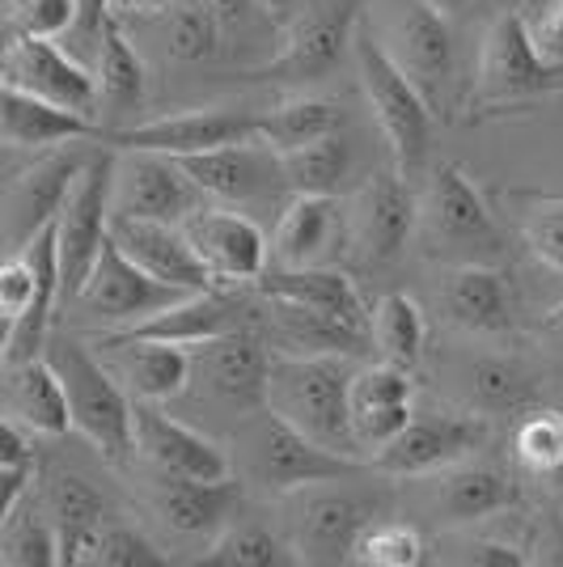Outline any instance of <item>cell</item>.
<instances>
[{
    "label": "cell",
    "instance_id": "cell-1",
    "mask_svg": "<svg viewBox=\"0 0 563 567\" xmlns=\"http://www.w3.org/2000/svg\"><path fill=\"white\" fill-rule=\"evenodd\" d=\"M352 373L335 352H272L267 411L335 453L360 457L352 427Z\"/></svg>",
    "mask_w": 563,
    "mask_h": 567
},
{
    "label": "cell",
    "instance_id": "cell-2",
    "mask_svg": "<svg viewBox=\"0 0 563 567\" xmlns=\"http://www.w3.org/2000/svg\"><path fill=\"white\" fill-rule=\"evenodd\" d=\"M43 355L55 364V373L64 378L72 427L106 462H127V453L136 450V402L123 394L115 373L81 339H69V334L51 339Z\"/></svg>",
    "mask_w": 563,
    "mask_h": 567
},
{
    "label": "cell",
    "instance_id": "cell-3",
    "mask_svg": "<svg viewBox=\"0 0 563 567\" xmlns=\"http://www.w3.org/2000/svg\"><path fill=\"white\" fill-rule=\"evenodd\" d=\"M60 301V237L55 220L13 250L0 267V313H4V369L25 364L48 348L51 309Z\"/></svg>",
    "mask_w": 563,
    "mask_h": 567
},
{
    "label": "cell",
    "instance_id": "cell-4",
    "mask_svg": "<svg viewBox=\"0 0 563 567\" xmlns=\"http://www.w3.org/2000/svg\"><path fill=\"white\" fill-rule=\"evenodd\" d=\"M356 69H360V85L373 106L377 127L395 153V166L416 178L428 162V144H432V111H428V94L402 72V64L377 43L369 30H356Z\"/></svg>",
    "mask_w": 563,
    "mask_h": 567
},
{
    "label": "cell",
    "instance_id": "cell-5",
    "mask_svg": "<svg viewBox=\"0 0 563 567\" xmlns=\"http://www.w3.org/2000/svg\"><path fill=\"white\" fill-rule=\"evenodd\" d=\"M242 450H246V474L272 496L309 492L318 483H339V478L360 471V457H348V453H335L318 441H309L306 432L284 424L267 406L255 411V420L246 424Z\"/></svg>",
    "mask_w": 563,
    "mask_h": 567
},
{
    "label": "cell",
    "instance_id": "cell-6",
    "mask_svg": "<svg viewBox=\"0 0 563 567\" xmlns=\"http://www.w3.org/2000/svg\"><path fill=\"white\" fill-rule=\"evenodd\" d=\"M420 229L432 255L453 262H488L500 255L504 234L495 225L483 190L467 178L462 166H437L420 195Z\"/></svg>",
    "mask_w": 563,
    "mask_h": 567
},
{
    "label": "cell",
    "instance_id": "cell-7",
    "mask_svg": "<svg viewBox=\"0 0 563 567\" xmlns=\"http://www.w3.org/2000/svg\"><path fill=\"white\" fill-rule=\"evenodd\" d=\"M360 4L365 0H318L301 18L280 30V51L267 55L263 64L246 69L250 81H293V85H314L339 69L344 51L356 43L360 25Z\"/></svg>",
    "mask_w": 563,
    "mask_h": 567
},
{
    "label": "cell",
    "instance_id": "cell-8",
    "mask_svg": "<svg viewBox=\"0 0 563 567\" xmlns=\"http://www.w3.org/2000/svg\"><path fill=\"white\" fill-rule=\"evenodd\" d=\"M115 162L119 148H106L85 162L81 178L72 183L64 208L55 216L60 237V297H76L90 280L98 255L111 237V195H115Z\"/></svg>",
    "mask_w": 563,
    "mask_h": 567
},
{
    "label": "cell",
    "instance_id": "cell-9",
    "mask_svg": "<svg viewBox=\"0 0 563 567\" xmlns=\"http://www.w3.org/2000/svg\"><path fill=\"white\" fill-rule=\"evenodd\" d=\"M183 297H187V288H174V284H162L157 276H149L141 262L123 255V246L115 237H106L94 271H90V280L81 284V292L72 297V306L81 309L85 318H94V322H111L119 331H127V327L162 313V309H170Z\"/></svg>",
    "mask_w": 563,
    "mask_h": 567
},
{
    "label": "cell",
    "instance_id": "cell-10",
    "mask_svg": "<svg viewBox=\"0 0 563 567\" xmlns=\"http://www.w3.org/2000/svg\"><path fill=\"white\" fill-rule=\"evenodd\" d=\"M563 90V64H551L521 13H500L483 39L479 55V102L483 106H504L534 94H555Z\"/></svg>",
    "mask_w": 563,
    "mask_h": 567
},
{
    "label": "cell",
    "instance_id": "cell-11",
    "mask_svg": "<svg viewBox=\"0 0 563 567\" xmlns=\"http://www.w3.org/2000/svg\"><path fill=\"white\" fill-rule=\"evenodd\" d=\"M204 190L195 187L178 157L165 153H132L119 148L115 162V195H111V213L115 216H141V220H170L183 225L199 204Z\"/></svg>",
    "mask_w": 563,
    "mask_h": 567
},
{
    "label": "cell",
    "instance_id": "cell-12",
    "mask_svg": "<svg viewBox=\"0 0 563 567\" xmlns=\"http://www.w3.org/2000/svg\"><path fill=\"white\" fill-rule=\"evenodd\" d=\"M258 136V115L246 111H225V106H204V111H178V115L149 118L106 132L102 144L132 148V153H165V157H195L225 144H242Z\"/></svg>",
    "mask_w": 563,
    "mask_h": 567
},
{
    "label": "cell",
    "instance_id": "cell-13",
    "mask_svg": "<svg viewBox=\"0 0 563 567\" xmlns=\"http://www.w3.org/2000/svg\"><path fill=\"white\" fill-rule=\"evenodd\" d=\"M348 220H352V246L365 259L395 262L420 225V199L407 187V174L399 166L377 169L356 187Z\"/></svg>",
    "mask_w": 563,
    "mask_h": 567
},
{
    "label": "cell",
    "instance_id": "cell-14",
    "mask_svg": "<svg viewBox=\"0 0 563 567\" xmlns=\"http://www.w3.org/2000/svg\"><path fill=\"white\" fill-rule=\"evenodd\" d=\"M386 51L402 64V72L437 97L453 72V34L446 9L437 0H390L386 13Z\"/></svg>",
    "mask_w": 563,
    "mask_h": 567
},
{
    "label": "cell",
    "instance_id": "cell-15",
    "mask_svg": "<svg viewBox=\"0 0 563 567\" xmlns=\"http://www.w3.org/2000/svg\"><path fill=\"white\" fill-rule=\"evenodd\" d=\"M4 85H22L30 94L60 102L76 115H98L102 94H98V72H90L81 60H72L55 39H30L13 34L4 48Z\"/></svg>",
    "mask_w": 563,
    "mask_h": 567
},
{
    "label": "cell",
    "instance_id": "cell-16",
    "mask_svg": "<svg viewBox=\"0 0 563 567\" xmlns=\"http://www.w3.org/2000/svg\"><path fill=\"white\" fill-rule=\"evenodd\" d=\"M348 246H352V220L339 195L293 190L272 237L276 267H330Z\"/></svg>",
    "mask_w": 563,
    "mask_h": 567
},
{
    "label": "cell",
    "instance_id": "cell-17",
    "mask_svg": "<svg viewBox=\"0 0 563 567\" xmlns=\"http://www.w3.org/2000/svg\"><path fill=\"white\" fill-rule=\"evenodd\" d=\"M488 441L483 415H458V411H437L428 420H411L390 445H381L373 457L377 471L386 474H432L458 466L462 457Z\"/></svg>",
    "mask_w": 563,
    "mask_h": 567
},
{
    "label": "cell",
    "instance_id": "cell-18",
    "mask_svg": "<svg viewBox=\"0 0 563 567\" xmlns=\"http://www.w3.org/2000/svg\"><path fill=\"white\" fill-rule=\"evenodd\" d=\"M136 450L178 478H234V457L221 450L212 436L195 432L191 424L174 420L162 402L136 399Z\"/></svg>",
    "mask_w": 563,
    "mask_h": 567
},
{
    "label": "cell",
    "instance_id": "cell-19",
    "mask_svg": "<svg viewBox=\"0 0 563 567\" xmlns=\"http://www.w3.org/2000/svg\"><path fill=\"white\" fill-rule=\"evenodd\" d=\"M183 229L216 284H255L267 271L272 246L250 216L234 208H195L183 220Z\"/></svg>",
    "mask_w": 563,
    "mask_h": 567
},
{
    "label": "cell",
    "instance_id": "cell-20",
    "mask_svg": "<svg viewBox=\"0 0 563 567\" xmlns=\"http://www.w3.org/2000/svg\"><path fill=\"white\" fill-rule=\"evenodd\" d=\"M178 162L195 178V187L212 199H225V204H255V199H267L284 183L280 153L258 136L212 148V153H195V157H178Z\"/></svg>",
    "mask_w": 563,
    "mask_h": 567
},
{
    "label": "cell",
    "instance_id": "cell-21",
    "mask_svg": "<svg viewBox=\"0 0 563 567\" xmlns=\"http://www.w3.org/2000/svg\"><path fill=\"white\" fill-rule=\"evenodd\" d=\"M81 169H85L81 153L51 148V153H43L34 166L22 169L9 183V195H4V237H9L13 250L25 246L39 229H48L51 220L60 216L72 183L81 178Z\"/></svg>",
    "mask_w": 563,
    "mask_h": 567
},
{
    "label": "cell",
    "instance_id": "cell-22",
    "mask_svg": "<svg viewBox=\"0 0 563 567\" xmlns=\"http://www.w3.org/2000/svg\"><path fill=\"white\" fill-rule=\"evenodd\" d=\"M111 237L123 246V255H127V259H136L149 276H157L162 284L187 288V292L216 288L208 262L199 259V250L191 246V237H187L183 225L111 213Z\"/></svg>",
    "mask_w": 563,
    "mask_h": 567
},
{
    "label": "cell",
    "instance_id": "cell-23",
    "mask_svg": "<svg viewBox=\"0 0 563 567\" xmlns=\"http://www.w3.org/2000/svg\"><path fill=\"white\" fill-rule=\"evenodd\" d=\"M369 529V508L348 492H309L293 517V546L301 564H356Z\"/></svg>",
    "mask_w": 563,
    "mask_h": 567
},
{
    "label": "cell",
    "instance_id": "cell-24",
    "mask_svg": "<svg viewBox=\"0 0 563 567\" xmlns=\"http://www.w3.org/2000/svg\"><path fill=\"white\" fill-rule=\"evenodd\" d=\"M106 132L98 118L76 115L60 102L30 94L22 85H0V141L22 153H51L60 144L76 141H102Z\"/></svg>",
    "mask_w": 563,
    "mask_h": 567
},
{
    "label": "cell",
    "instance_id": "cell-25",
    "mask_svg": "<svg viewBox=\"0 0 563 567\" xmlns=\"http://www.w3.org/2000/svg\"><path fill=\"white\" fill-rule=\"evenodd\" d=\"M416 420V381L395 360L352 373V427L365 450H381Z\"/></svg>",
    "mask_w": 563,
    "mask_h": 567
},
{
    "label": "cell",
    "instance_id": "cell-26",
    "mask_svg": "<svg viewBox=\"0 0 563 567\" xmlns=\"http://www.w3.org/2000/svg\"><path fill=\"white\" fill-rule=\"evenodd\" d=\"M255 288L267 301H293V306H306L323 318H335L352 331L369 334L373 327V313L365 309L356 284L339 271V267H272L255 280ZM373 339V334H369Z\"/></svg>",
    "mask_w": 563,
    "mask_h": 567
},
{
    "label": "cell",
    "instance_id": "cell-27",
    "mask_svg": "<svg viewBox=\"0 0 563 567\" xmlns=\"http://www.w3.org/2000/svg\"><path fill=\"white\" fill-rule=\"evenodd\" d=\"M199 369L208 378L212 394L237 411H263L267 406V378H272V352L263 339L246 327L221 334L199 348Z\"/></svg>",
    "mask_w": 563,
    "mask_h": 567
},
{
    "label": "cell",
    "instance_id": "cell-28",
    "mask_svg": "<svg viewBox=\"0 0 563 567\" xmlns=\"http://www.w3.org/2000/svg\"><path fill=\"white\" fill-rule=\"evenodd\" d=\"M246 301L237 292H221V288H204V292H187L183 301L170 309L144 318L136 327L119 334H136V339H165V343H183V348H204L212 339L229 334L242 327Z\"/></svg>",
    "mask_w": 563,
    "mask_h": 567
},
{
    "label": "cell",
    "instance_id": "cell-29",
    "mask_svg": "<svg viewBox=\"0 0 563 567\" xmlns=\"http://www.w3.org/2000/svg\"><path fill=\"white\" fill-rule=\"evenodd\" d=\"M102 348L115 352L119 378L132 385V394L144 402H170L187 390L191 381V348L165 343V339H136V334H106L98 339Z\"/></svg>",
    "mask_w": 563,
    "mask_h": 567
},
{
    "label": "cell",
    "instance_id": "cell-30",
    "mask_svg": "<svg viewBox=\"0 0 563 567\" xmlns=\"http://www.w3.org/2000/svg\"><path fill=\"white\" fill-rule=\"evenodd\" d=\"M4 415L25 424L30 432H39V436H64L72 427L69 390H64V378L55 373L48 355H34V360L9 369Z\"/></svg>",
    "mask_w": 563,
    "mask_h": 567
},
{
    "label": "cell",
    "instance_id": "cell-31",
    "mask_svg": "<svg viewBox=\"0 0 563 567\" xmlns=\"http://www.w3.org/2000/svg\"><path fill=\"white\" fill-rule=\"evenodd\" d=\"M446 309L470 334H504L513 327L509 284L492 262H458L446 284Z\"/></svg>",
    "mask_w": 563,
    "mask_h": 567
},
{
    "label": "cell",
    "instance_id": "cell-32",
    "mask_svg": "<svg viewBox=\"0 0 563 567\" xmlns=\"http://www.w3.org/2000/svg\"><path fill=\"white\" fill-rule=\"evenodd\" d=\"M162 517L178 529V534H191V538H216L229 517H234V508L242 504V487H237L234 478H178V474H170V483L162 487Z\"/></svg>",
    "mask_w": 563,
    "mask_h": 567
},
{
    "label": "cell",
    "instance_id": "cell-33",
    "mask_svg": "<svg viewBox=\"0 0 563 567\" xmlns=\"http://www.w3.org/2000/svg\"><path fill=\"white\" fill-rule=\"evenodd\" d=\"M144 90H149V69H144L141 51L132 48V39L123 34V18H106L102 22V39H98V94L111 115H127L141 111Z\"/></svg>",
    "mask_w": 563,
    "mask_h": 567
},
{
    "label": "cell",
    "instance_id": "cell-34",
    "mask_svg": "<svg viewBox=\"0 0 563 567\" xmlns=\"http://www.w3.org/2000/svg\"><path fill=\"white\" fill-rule=\"evenodd\" d=\"M516 499H521L516 483L492 466H462V471H449L441 478V513L458 525L509 513Z\"/></svg>",
    "mask_w": 563,
    "mask_h": 567
},
{
    "label": "cell",
    "instance_id": "cell-35",
    "mask_svg": "<svg viewBox=\"0 0 563 567\" xmlns=\"http://www.w3.org/2000/svg\"><path fill=\"white\" fill-rule=\"evenodd\" d=\"M344 127V111L330 97H288L280 106H272L267 115H258V141H267L276 153H293L301 144H314Z\"/></svg>",
    "mask_w": 563,
    "mask_h": 567
},
{
    "label": "cell",
    "instance_id": "cell-36",
    "mask_svg": "<svg viewBox=\"0 0 563 567\" xmlns=\"http://www.w3.org/2000/svg\"><path fill=\"white\" fill-rule=\"evenodd\" d=\"M284 183L288 190H306V195H339L352 178V144L339 132H330L323 141L301 144L293 153H280Z\"/></svg>",
    "mask_w": 563,
    "mask_h": 567
},
{
    "label": "cell",
    "instance_id": "cell-37",
    "mask_svg": "<svg viewBox=\"0 0 563 567\" xmlns=\"http://www.w3.org/2000/svg\"><path fill=\"white\" fill-rule=\"evenodd\" d=\"M208 567H293L301 564L297 546L276 538L263 525H225L208 543L204 559Z\"/></svg>",
    "mask_w": 563,
    "mask_h": 567
},
{
    "label": "cell",
    "instance_id": "cell-38",
    "mask_svg": "<svg viewBox=\"0 0 563 567\" xmlns=\"http://www.w3.org/2000/svg\"><path fill=\"white\" fill-rule=\"evenodd\" d=\"M373 334L377 352L386 355V360H395L402 369H416L423 355V309L407 297V292H386L381 301L373 306Z\"/></svg>",
    "mask_w": 563,
    "mask_h": 567
},
{
    "label": "cell",
    "instance_id": "cell-39",
    "mask_svg": "<svg viewBox=\"0 0 563 567\" xmlns=\"http://www.w3.org/2000/svg\"><path fill=\"white\" fill-rule=\"evenodd\" d=\"M225 43V30L216 22L208 0H178L165 13V51L178 64H204Z\"/></svg>",
    "mask_w": 563,
    "mask_h": 567
},
{
    "label": "cell",
    "instance_id": "cell-40",
    "mask_svg": "<svg viewBox=\"0 0 563 567\" xmlns=\"http://www.w3.org/2000/svg\"><path fill=\"white\" fill-rule=\"evenodd\" d=\"M4 525V538H0V564L4 567H51L60 564V534H55V520H34L13 513Z\"/></svg>",
    "mask_w": 563,
    "mask_h": 567
},
{
    "label": "cell",
    "instance_id": "cell-41",
    "mask_svg": "<svg viewBox=\"0 0 563 567\" xmlns=\"http://www.w3.org/2000/svg\"><path fill=\"white\" fill-rule=\"evenodd\" d=\"M513 457L530 474H551L563 466V415L560 411H534L513 432Z\"/></svg>",
    "mask_w": 563,
    "mask_h": 567
},
{
    "label": "cell",
    "instance_id": "cell-42",
    "mask_svg": "<svg viewBox=\"0 0 563 567\" xmlns=\"http://www.w3.org/2000/svg\"><path fill=\"white\" fill-rule=\"evenodd\" d=\"M48 513L55 520V529H90L102 525L106 517V499L98 496L94 487L81 474H51L48 483Z\"/></svg>",
    "mask_w": 563,
    "mask_h": 567
},
{
    "label": "cell",
    "instance_id": "cell-43",
    "mask_svg": "<svg viewBox=\"0 0 563 567\" xmlns=\"http://www.w3.org/2000/svg\"><path fill=\"white\" fill-rule=\"evenodd\" d=\"M356 564L365 567H416L423 564L420 534L402 520H386V525H369L365 538L356 546Z\"/></svg>",
    "mask_w": 563,
    "mask_h": 567
},
{
    "label": "cell",
    "instance_id": "cell-44",
    "mask_svg": "<svg viewBox=\"0 0 563 567\" xmlns=\"http://www.w3.org/2000/svg\"><path fill=\"white\" fill-rule=\"evenodd\" d=\"M521 237L546 267L563 271V195L521 204Z\"/></svg>",
    "mask_w": 563,
    "mask_h": 567
},
{
    "label": "cell",
    "instance_id": "cell-45",
    "mask_svg": "<svg viewBox=\"0 0 563 567\" xmlns=\"http://www.w3.org/2000/svg\"><path fill=\"white\" fill-rule=\"evenodd\" d=\"M474 399L483 402L488 411H513L530 399V378L521 373V364L513 360H479L474 364Z\"/></svg>",
    "mask_w": 563,
    "mask_h": 567
},
{
    "label": "cell",
    "instance_id": "cell-46",
    "mask_svg": "<svg viewBox=\"0 0 563 567\" xmlns=\"http://www.w3.org/2000/svg\"><path fill=\"white\" fill-rule=\"evenodd\" d=\"M9 13H13V34L60 39L81 22V0H18L9 4Z\"/></svg>",
    "mask_w": 563,
    "mask_h": 567
},
{
    "label": "cell",
    "instance_id": "cell-47",
    "mask_svg": "<svg viewBox=\"0 0 563 567\" xmlns=\"http://www.w3.org/2000/svg\"><path fill=\"white\" fill-rule=\"evenodd\" d=\"M94 564H102V567H162L165 559H162V550L149 543L144 534L123 529V525H111V529H102V538H98Z\"/></svg>",
    "mask_w": 563,
    "mask_h": 567
},
{
    "label": "cell",
    "instance_id": "cell-48",
    "mask_svg": "<svg viewBox=\"0 0 563 567\" xmlns=\"http://www.w3.org/2000/svg\"><path fill=\"white\" fill-rule=\"evenodd\" d=\"M208 4L221 30H225V39H250L255 30H276L280 34V25L267 18L263 0H208Z\"/></svg>",
    "mask_w": 563,
    "mask_h": 567
},
{
    "label": "cell",
    "instance_id": "cell-49",
    "mask_svg": "<svg viewBox=\"0 0 563 567\" xmlns=\"http://www.w3.org/2000/svg\"><path fill=\"white\" fill-rule=\"evenodd\" d=\"M525 25H530L534 48H539L551 64H563V0H546L539 18Z\"/></svg>",
    "mask_w": 563,
    "mask_h": 567
},
{
    "label": "cell",
    "instance_id": "cell-50",
    "mask_svg": "<svg viewBox=\"0 0 563 567\" xmlns=\"http://www.w3.org/2000/svg\"><path fill=\"white\" fill-rule=\"evenodd\" d=\"M470 555L462 564H474V567H525L530 564V555L513 543H495V538H474L467 546Z\"/></svg>",
    "mask_w": 563,
    "mask_h": 567
},
{
    "label": "cell",
    "instance_id": "cell-51",
    "mask_svg": "<svg viewBox=\"0 0 563 567\" xmlns=\"http://www.w3.org/2000/svg\"><path fill=\"white\" fill-rule=\"evenodd\" d=\"M178 0H111L115 18H153V13H170Z\"/></svg>",
    "mask_w": 563,
    "mask_h": 567
},
{
    "label": "cell",
    "instance_id": "cell-52",
    "mask_svg": "<svg viewBox=\"0 0 563 567\" xmlns=\"http://www.w3.org/2000/svg\"><path fill=\"white\" fill-rule=\"evenodd\" d=\"M314 4H318V0H263L267 18H272V22L280 25V30H284L288 22H293V18H301L306 9H314Z\"/></svg>",
    "mask_w": 563,
    "mask_h": 567
},
{
    "label": "cell",
    "instance_id": "cell-53",
    "mask_svg": "<svg viewBox=\"0 0 563 567\" xmlns=\"http://www.w3.org/2000/svg\"><path fill=\"white\" fill-rule=\"evenodd\" d=\"M542 334H546V339H551V343H555V348L563 352V301L551 309L546 318H542Z\"/></svg>",
    "mask_w": 563,
    "mask_h": 567
},
{
    "label": "cell",
    "instance_id": "cell-54",
    "mask_svg": "<svg viewBox=\"0 0 563 567\" xmlns=\"http://www.w3.org/2000/svg\"><path fill=\"white\" fill-rule=\"evenodd\" d=\"M441 9H462V4H470V0H437Z\"/></svg>",
    "mask_w": 563,
    "mask_h": 567
},
{
    "label": "cell",
    "instance_id": "cell-55",
    "mask_svg": "<svg viewBox=\"0 0 563 567\" xmlns=\"http://www.w3.org/2000/svg\"><path fill=\"white\" fill-rule=\"evenodd\" d=\"M551 483H555V487H563V466L555 474H551Z\"/></svg>",
    "mask_w": 563,
    "mask_h": 567
},
{
    "label": "cell",
    "instance_id": "cell-56",
    "mask_svg": "<svg viewBox=\"0 0 563 567\" xmlns=\"http://www.w3.org/2000/svg\"><path fill=\"white\" fill-rule=\"evenodd\" d=\"M4 4H18V0H4Z\"/></svg>",
    "mask_w": 563,
    "mask_h": 567
}]
</instances>
